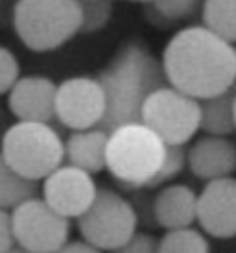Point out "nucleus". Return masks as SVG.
I'll list each match as a JSON object with an SVG mask.
<instances>
[{
	"mask_svg": "<svg viewBox=\"0 0 236 253\" xmlns=\"http://www.w3.org/2000/svg\"><path fill=\"white\" fill-rule=\"evenodd\" d=\"M168 85L196 100H207L236 85V46L205 26H187L162 50Z\"/></svg>",
	"mask_w": 236,
	"mask_h": 253,
	"instance_id": "1",
	"label": "nucleus"
},
{
	"mask_svg": "<svg viewBox=\"0 0 236 253\" xmlns=\"http://www.w3.org/2000/svg\"><path fill=\"white\" fill-rule=\"evenodd\" d=\"M187 167L185 146H168L142 122L109 131L107 172L125 190H148L174 181Z\"/></svg>",
	"mask_w": 236,
	"mask_h": 253,
	"instance_id": "2",
	"label": "nucleus"
},
{
	"mask_svg": "<svg viewBox=\"0 0 236 253\" xmlns=\"http://www.w3.org/2000/svg\"><path fill=\"white\" fill-rule=\"evenodd\" d=\"M96 78L107 100L105 119L100 124L105 131L140 122L148 96L168 85L162 63L139 41L124 42Z\"/></svg>",
	"mask_w": 236,
	"mask_h": 253,
	"instance_id": "3",
	"label": "nucleus"
},
{
	"mask_svg": "<svg viewBox=\"0 0 236 253\" xmlns=\"http://www.w3.org/2000/svg\"><path fill=\"white\" fill-rule=\"evenodd\" d=\"M13 28L32 52H52L81 30L79 0H17Z\"/></svg>",
	"mask_w": 236,
	"mask_h": 253,
	"instance_id": "4",
	"label": "nucleus"
},
{
	"mask_svg": "<svg viewBox=\"0 0 236 253\" xmlns=\"http://www.w3.org/2000/svg\"><path fill=\"white\" fill-rule=\"evenodd\" d=\"M0 155L21 176L44 181L65 165V141L52 124L15 122L0 139Z\"/></svg>",
	"mask_w": 236,
	"mask_h": 253,
	"instance_id": "5",
	"label": "nucleus"
},
{
	"mask_svg": "<svg viewBox=\"0 0 236 253\" xmlns=\"http://www.w3.org/2000/svg\"><path fill=\"white\" fill-rule=\"evenodd\" d=\"M139 212L120 192L100 187L90 209L78 218V231L85 242L102 252H115L137 235Z\"/></svg>",
	"mask_w": 236,
	"mask_h": 253,
	"instance_id": "6",
	"label": "nucleus"
},
{
	"mask_svg": "<svg viewBox=\"0 0 236 253\" xmlns=\"http://www.w3.org/2000/svg\"><path fill=\"white\" fill-rule=\"evenodd\" d=\"M140 122L168 146H185L201 129V106L199 100L166 85L148 96Z\"/></svg>",
	"mask_w": 236,
	"mask_h": 253,
	"instance_id": "7",
	"label": "nucleus"
},
{
	"mask_svg": "<svg viewBox=\"0 0 236 253\" xmlns=\"http://www.w3.org/2000/svg\"><path fill=\"white\" fill-rule=\"evenodd\" d=\"M17 246L30 253H57L70 240V218L35 196L11 211Z\"/></svg>",
	"mask_w": 236,
	"mask_h": 253,
	"instance_id": "8",
	"label": "nucleus"
},
{
	"mask_svg": "<svg viewBox=\"0 0 236 253\" xmlns=\"http://www.w3.org/2000/svg\"><path fill=\"white\" fill-rule=\"evenodd\" d=\"M105 111L107 100L98 78L74 76L57 84L56 119L70 131L100 127Z\"/></svg>",
	"mask_w": 236,
	"mask_h": 253,
	"instance_id": "9",
	"label": "nucleus"
},
{
	"mask_svg": "<svg viewBox=\"0 0 236 253\" xmlns=\"http://www.w3.org/2000/svg\"><path fill=\"white\" fill-rule=\"evenodd\" d=\"M98 189L92 174L65 163L42 181L41 198L65 218L78 220L94 204Z\"/></svg>",
	"mask_w": 236,
	"mask_h": 253,
	"instance_id": "10",
	"label": "nucleus"
},
{
	"mask_svg": "<svg viewBox=\"0 0 236 253\" xmlns=\"http://www.w3.org/2000/svg\"><path fill=\"white\" fill-rule=\"evenodd\" d=\"M197 224L220 240L236 237V177L205 183L197 198Z\"/></svg>",
	"mask_w": 236,
	"mask_h": 253,
	"instance_id": "11",
	"label": "nucleus"
},
{
	"mask_svg": "<svg viewBox=\"0 0 236 253\" xmlns=\"http://www.w3.org/2000/svg\"><path fill=\"white\" fill-rule=\"evenodd\" d=\"M57 84L46 76H21L7 94V107L19 122L52 124L56 119Z\"/></svg>",
	"mask_w": 236,
	"mask_h": 253,
	"instance_id": "12",
	"label": "nucleus"
},
{
	"mask_svg": "<svg viewBox=\"0 0 236 253\" xmlns=\"http://www.w3.org/2000/svg\"><path fill=\"white\" fill-rule=\"evenodd\" d=\"M187 167L205 183L231 177L236 170V144L229 137H199L187 150Z\"/></svg>",
	"mask_w": 236,
	"mask_h": 253,
	"instance_id": "13",
	"label": "nucleus"
},
{
	"mask_svg": "<svg viewBox=\"0 0 236 253\" xmlns=\"http://www.w3.org/2000/svg\"><path fill=\"white\" fill-rule=\"evenodd\" d=\"M197 198L199 194L185 183L160 187L152 202L153 222L166 231L192 227L197 222Z\"/></svg>",
	"mask_w": 236,
	"mask_h": 253,
	"instance_id": "14",
	"label": "nucleus"
},
{
	"mask_svg": "<svg viewBox=\"0 0 236 253\" xmlns=\"http://www.w3.org/2000/svg\"><path fill=\"white\" fill-rule=\"evenodd\" d=\"M107 146L109 131L102 127L70 131L65 141V157L69 165L94 176L107 170Z\"/></svg>",
	"mask_w": 236,
	"mask_h": 253,
	"instance_id": "15",
	"label": "nucleus"
},
{
	"mask_svg": "<svg viewBox=\"0 0 236 253\" xmlns=\"http://www.w3.org/2000/svg\"><path fill=\"white\" fill-rule=\"evenodd\" d=\"M236 85L212 98L199 100L201 106V131L214 137H229L236 131L235 117Z\"/></svg>",
	"mask_w": 236,
	"mask_h": 253,
	"instance_id": "16",
	"label": "nucleus"
},
{
	"mask_svg": "<svg viewBox=\"0 0 236 253\" xmlns=\"http://www.w3.org/2000/svg\"><path fill=\"white\" fill-rule=\"evenodd\" d=\"M39 194V183L21 176L13 170L4 157L0 155V209L13 211L15 207L24 204Z\"/></svg>",
	"mask_w": 236,
	"mask_h": 253,
	"instance_id": "17",
	"label": "nucleus"
},
{
	"mask_svg": "<svg viewBox=\"0 0 236 253\" xmlns=\"http://www.w3.org/2000/svg\"><path fill=\"white\" fill-rule=\"evenodd\" d=\"M201 21L220 39L236 44V0H205Z\"/></svg>",
	"mask_w": 236,
	"mask_h": 253,
	"instance_id": "18",
	"label": "nucleus"
},
{
	"mask_svg": "<svg viewBox=\"0 0 236 253\" xmlns=\"http://www.w3.org/2000/svg\"><path fill=\"white\" fill-rule=\"evenodd\" d=\"M210 242L196 227L166 231L159 239V253H210Z\"/></svg>",
	"mask_w": 236,
	"mask_h": 253,
	"instance_id": "19",
	"label": "nucleus"
},
{
	"mask_svg": "<svg viewBox=\"0 0 236 253\" xmlns=\"http://www.w3.org/2000/svg\"><path fill=\"white\" fill-rule=\"evenodd\" d=\"M115 0H81V30L79 34H98L113 19Z\"/></svg>",
	"mask_w": 236,
	"mask_h": 253,
	"instance_id": "20",
	"label": "nucleus"
},
{
	"mask_svg": "<svg viewBox=\"0 0 236 253\" xmlns=\"http://www.w3.org/2000/svg\"><path fill=\"white\" fill-rule=\"evenodd\" d=\"M203 4L205 0H155L152 6L170 26H174L175 22L187 21L201 13Z\"/></svg>",
	"mask_w": 236,
	"mask_h": 253,
	"instance_id": "21",
	"label": "nucleus"
},
{
	"mask_svg": "<svg viewBox=\"0 0 236 253\" xmlns=\"http://www.w3.org/2000/svg\"><path fill=\"white\" fill-rule=\"evenodd\" d=\"M19 80H21L19 59L9 48L0 46V94H9Z\"/></svg>",
	"mask_w": 236,
	"mask_h": 253,
	"instance_id": "22",
	"label": "nucleus"
},
{
	"mask_svg": "<svg viewBox=\"0 0 236 253\" xmlns=\"http://www.w3.org/2000/svg\"><path fill=\"white\" fill-rule=\"evenodd\" d=\"M111 253H159V240L150 233H137L129 242Z\"/></svg>",
	"mask_w": 236,
	"mask_h": 253,
	"instance_id": "23",
	"label": "nucleus"
},
{
	"mask_svg": "<svg viewBox=\"0 0 236 253\" xmlns=\"http://www.w3.org/2000/svg\"><path fill=\"white\" fill-rule=\"evenodd\" d=\"M17 248L13 233V222H11V211L0 209V253L11 252Z\"/></svg>",
	"mask_w": 236,
	"mask_h": 253,
	"instance_id": "24",
	"label": "nucleus"
},
{
	"mask_svg": "<svg viewBox=\"0 0 236 253\" xmlns=\"http://www.w3.org/2000/svg\"><path fill=\"white\" fill-rule=\"evenodd\" d=\"M57 253H104V252L94 248L89 242H85L83 239H79V240H69Z\"/></svg>",
	"mask_w": 236,
	"mask_h": 253,
	"instance_id": "25",
	"label": "nucleus"
},
{
	"mask_svg": "<svg viewBox=\"0 0 236 253\" xmlns=\"http://www.w3.org/2000/svg\"><path fill=\"white\" fill-rule=\"evenodd\" d=\"M129 2H139V4H144V6H146V4H153L155 0H129Z\"/></svg>",
	"mask_w": 236,
	"mask_h": 253,
	"instance_id": "26",
	"label": "nucleus"
},
{
	"mask_svg": "<svg viewBox=\"0 0 236 253\" xmlns=\"http://www.w3.org/2000/svg\"><path fill=\"white\" fill-rule=\"evenodd\" d=\"M7 253H30V252H26V250H22V248H13V250H11V252H7Z\"/></svg>",
	"mask_w": 236,
	"mask_h": 253,
	"instance_id": "27",
	"label": "nucleus"
},
{
	"mask_svg": "<svg viewBox=\"0 0 236 253\" xmlns=\"http://www.w3.org/2000/svg\"><path fill=\"white\" fill-rule=\"evenodd\" d=\"M235 117H236V102H235Z\"/></svg>",
	"mask_w": 236,
	"mask_h": 253,
	"instance_id": "28",
	"label": "nucleus"
},
{
	"mask_svg": "<svg viewBox=\"0 0 236 253\" xmlns=\"http://www.w3.org/2000/svg\"><path fill=\"white\" fill-rule=\"evenodd\" d=\"M0 4H2V0H0Z\"/></svg>",
	"mask_w": 236,
	"mask_h": 253,
	"instance_id": "29",
	"label": "nucleus"
},
{
	"mask_svg": "<svg viewBox=\"0 0 236 253\" xmlns=\"http://www.w3.org/2000/svg\"><path fill=\"white\" fill-rule=\"evenodd\" d=\"M79 2H81V0H79Z\"/></svg>",
	"mask_w": 236,
	"mask_h": 253,
	"instance_id": "30",
	"label": "nucleus"
}]
</instances>
